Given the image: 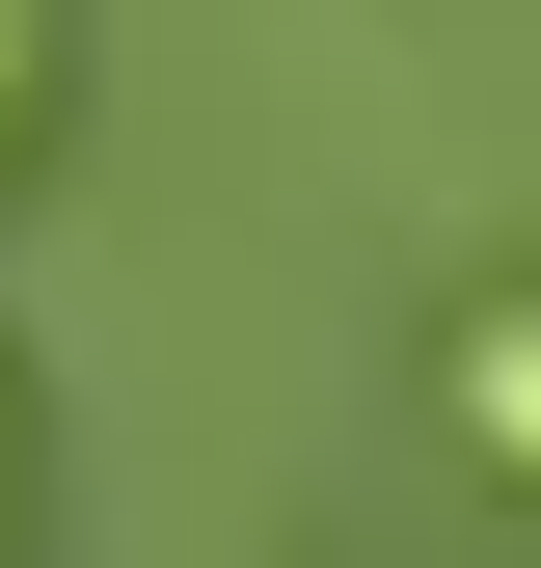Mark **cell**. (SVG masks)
Listing matches in <instances>:
<instances>
[{"instance_id": "1", "label": "cell", "mask_w": 541, "mask_h": 568, "mask_svg": "<svg viewBox=\"0 0 541 568\" xmlns=\"http://www.w3.org/2000/svg\"><path fill=\"white\" fill-rule=\"evenodd\" d=\"M433 406H460V460H488V487H541V271H514V298H460Z\"/></svg>"}, {"instance_id": "2", "label": "cell", "mask_w": 541, "mask_h": 568, "mask_svg": "<svg viewBox=\"0 0 541 568\" xmlns=\"http://www.w3.org/2000/svg\"><path fill=\"white\" fill-rule=\"evenodd\" d=\"M0 135H28V0H0Z\"/></svg>"}, {"instance_id": "3", "label": "cell", "mask_w": 541, "mask_h": 568, "mask_svg": "<svg viewBox=\"0 0 541 568\" xmlns=\"http://www.w3.org/2000/svg\"><path fill=\"white\" fill-rule=\"evenodd\" d=\"M0 515H28V406H0Z\"/></svg>"}]
</instances>
